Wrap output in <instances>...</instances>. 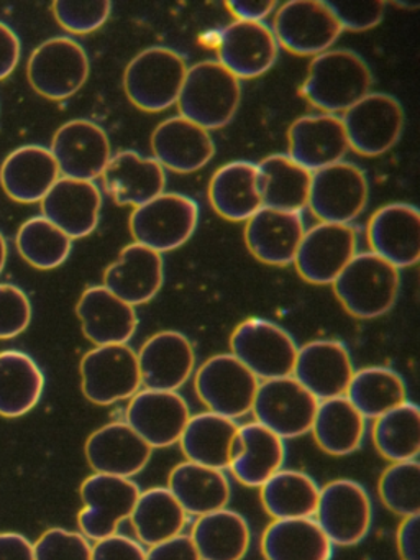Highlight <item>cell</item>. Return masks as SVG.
I'll use <instances>...</instances> for the list:
<instances>
[{
	"instance_id": "7402d4cb",
	"label": "cell",
	"mask_w": 420,
	"mask_h": 560,
	"mask_svg": "<svg viewBox=\"0 0 420 560\" xmlns=\"http://www.w3.org/2000/svg\"><path fill=\"white\" fill-rule=\"evenodd\" d=\"M137 359L141 385L161 392H177L196 366L192 343L177 330H161L151 336L141 346Z\"/></svg>"
},
{
	"instance_id": "8992f818",
	"label": "cell",
	"mask_w": 420,
	"mask_h": 560,
	"mask_svg": "<svg viewBox=\"0 0 420 560\" xmlns=\"http://www.w3.org/2000/svg\"><path fill=\"white\" fill-rule=\"evenodd\" d=\"M232 355L242 362L258 380L292 376L298 346L288 330L271 320H243L230 337Z\"/></svg>"
},
{
	"instance_id": "f5cc1de1",
	"label": "cell",
	"mask_w": 420,
	"mask_h": 560,
	"mask_svg": "<svg viewBox=\"0 0 420 560\" xmlns=\"http://www.w3.org/2000/svg\"><path fill=\"white\" fill-rule=\"evenodd\" d=\"M147 560H200L192 539L186 534L171 537L147 550Z\"/></svg>"
},
{
	"instance_id": "4316f807",
	"label": "cell",
	"mask_w": 420,
	"mask_h": 560,
	"mask_svg": "<svg viewBox=\"0 0 420 560\" xmlns=\"http://www.w3.org/2000/svg\"><path fill=\"white\" fill-rule=\"evenodd\" d=\"M304 232L299 212L261 208L246 221V247L256 260L285 267L294 264Z\"/></svg>"
},
{
	"instance_id": "cb8c5ba5",
	"label": "cell",
	"mask_w": 420,
	"mask_h": 560,
	"mask_svg": "<svg viewBox=\"0 0 420 560\" xmlns=\"http://www.w3.org/2000/svg\"><path fill=\"white\" fill-rule=\"evenodd\" d=\"M102 192L92 182L59 178L42 199L43 218L69 238L88 237L101 218Z\"/></svg>"
},
{
	"instance_id": "5b68a950",
	"label": "cell",
	"mask_w": 420,
	"mask_h": 560,
	"mask_svg": "<svg viewBox=\"0 0 420 560\" xmlns=\"http://www.w3.org/2000/svg\"><path fill=\"white\" fill-rule=\"evenodd\" d=\"M197 222L199 208L194 199L179 192H163L135 208L130 215V234L135 244L164 254L186 244Z\"/></svg>"
},
{
	"instance_id": "ee69618b",
	"label": "cell",
	"mask_w": 420,
	"mask_h": 560,
	"mask_svg": "<svg viewBox=\"0 0 420 560\" xmlns=\"http://www.w3.org/2000/svg\"><path fill=\"white\" fill-rule=\"evenodd\" d=\"M373 442L390 464L417 460L420 452V409L407 399L402 405L374 419Z\"/></svg>"
},
{
	"instance_id": "44dd1931",
	"label": "cell",
	"mask_w": 420,
	"mask_h": 560,
	"mask_svg": "<svg viewBox=\"0 0 420 560\" xmlns=\"http://www.w3.org/2000/svg\"><path fill=\"white\" fill-rule=\"evenodd\" d=\"M353 363L350 352L338 340H314L298 349L292 376L317 401L345 396Z\"/></svg>"
},
{
	"instance_id": "f35d334b",
	"label": "cell",
	"mask_w": 420,
	"mask_h": 560,
	"mask_svg": "<svg viewBox=\"0 0 420 560\" xmlns=\"http://www.w3.org/2000/svg\"><path fill=\"white\" fill-rule=\"evenodd\" d=\"M45 389L38 363L20 350L0 352V416L20 418L32 411Z\"/></svg>"
},
{
	"instance_id": "3957f363",
	"label": "cell",
	"mask_w": 420,
	"mask_h": 560,
	"mask_svg": "<svg viewBox=\"0 0 420 560\" xmlns=\"http://www.w3.org/2000/svg\"><path fill=\"white\" fill-rule=\"evenodd\" d=\"M240 81L219 61H200L187 70L177 97L180 117L207 132L225 127L238 109Z\"/></svg>"
},
{
	"instance_id": "6da1fadb",
	"label": "cell",
	"mask_w": 420,
	"mask_h": 560,
	"mask_svg": "<svg viewBox=\"0 0 420 560\" xmlns=\"http://www.w3.org/2000/svg\"><path fill=\"white\" fill-rule=\"evenodd\" d=\"M373 74L360 55L351 50H327L308 65L301 96L325 114L347 113L370 94Z\"/></svg>"
},
{
	"instance_id": "ab89813d",
	"label": "cell",
	"mask_w": 420,
	"mask_h": 560,
	"mask_svg": "<svg viewBox=\"0 0 420 560\" xmlns=\"http://www.w3.org/2000/svg\"><path fill=\"white\" fill-rule=\"evenodd\" d=\"M262 208L299 212L307 208L311 176L288 155H271L256 165Z\"/></svg>"
},
{
	"instance_id": "836d02e7",
	"label": "cell",
	"mask_w": 420,
	"mask_h": 560,
	"mask_svg": "<svg viewBox=\"0 0 420 560\" xmlns=\"http://www.w3.org/2000/svg\"><path fill=\"white\" fill-rule=\"evenodd\" d=\"M209 199L217 214L226 221H248L262 208L256 165L232 162L217 170L210 179Z\"/></svg>"
},
{
	"instance_id": "8fae6325",
	"label": "cell",
	"mask_w": 420,
	"mask_h": 560,
	"mask_svg": "<svg viewBox=\"0 0 420 560\" xmlns=\"http://www.w3.org/2000/svg\"><path fill=\"white\" fill-rule=\"evenodd\" d=\"M140 488L131 478L94 474L79 488L82 510L78 526L85 539L97 540L117 534L118 526L131 516Z\"/></svg>"
},
{
	"instance_id": "f907efd6",
	"label": "cell",
	"mask_w": 420,
	"mask_h": 560,
	"mask_svg": "<svg viewBox=\"0 0 420 560\" xmlns=\"http://www.w3.org/2000/svg\"><path fill=\"white\" fill-rule=\"evenodd\" d=\"M325 5L337 19L341 31H370L383 21L384 2L380 0H328Z\"/></svg>"
},
{
	"instance_id": "e575fe53",
	"label": "cell",
	"mask_w": 420,
	"mask_h": 560,
	"mask_svg": "<svg viewBox=\"0 0 420 560\" xmlns=\"http://www.w3.org/2000/svg\"><path fill=\"white\" fill-rule=\"evenodd\" d=\"M238 425L233 419L215 412L190 416L179 439L180 451L187 462L223 470L232 458L233 439Z\"/></svg>"
},
{
	"instance_id": "11a10c76",
	"label": "cell",
	"mask_w": 420,
	"mask_h": 560,
	"mask_svg": "<svg viewBox=\"0 0 420 560\" xmlns=\"http://www.w3.org/2000/svg\"><path fill=\"white\" fill-rule=\"evenodd\" d=\"M20 40L9 25L0 22V81L9 78L20 61Z\"/></svg>"
},
{
	"instance_id": "681fc988",
	"label": "cell",
	"mask_w": 420,
	"mask_h": 560,
	"mask_svg": "<svg viewBox=\"0 0 420 560\" xmlns=\"http://www.w3.org/2000/svg\"><path fill=\"white\" fill-rule=\"evenodd\" d=\"M32 323V303L15 284L0 283V340L25 332Z\"/></svg>"
},
{
	"instance_id": "7dc6e473",
	"label": "cell",
	"mask_w": 420,
	"mask_h": 560,
	"mask_svg": "<svg viewBox=\"0 0 420 560\" xmlns=\"http://www.w3.org/2000/svg\"><path fill=\"white\" fill-rule=\"evenodd\" d=\"M112 12L108 0H56L52 14L69 34L85 35L98 31Z\"/></svg>"
},
{
	"instance_id": "7bdbcfd3",
	"label": "cell",
	"mask_w": 420,
	"mask_h": 560,
	"mask_svg": "<svg viewBox=\"0 0 420 560\" xmlns=\"http://www.w3.org/2000/svg\"><path fill=\"white\" fill-rule=\"evenodd\" d=\"M345 398L364 419H377L407 401L402 376L386 366H368L351 376Z\"/></svg>"
},
{
	"instance_id": "74e56055",
	"label": "cell",
	"mask_w": 420,
	"mask_h": 560,
	"mask_svg": "<svg viewBox=\"0 0 420 560\" xmlns=\"http://www.w3.org/2000/svg\"><path fill=\"white\" fill-rule=\"evenodd\" d=\"M311 432L320 451L341 457L361 447L366 432V419L345 396L324 399L318 401Z\"/></svg>"
},
{
	"instance_id": "2e32d148",
	"label": "cell",
	"mask_w": 420,
	"mask_h": 560,
	"mask_svg": "<svg viewBox=\"0 0 420 560\" xmlns=\"http://www.w3.org/2000/svg\"><path fill=\"white\" fill-rule=\"evenodd\" d=\"M52 159L62 178L92 182L101 178L112 159L107 133L91 120L66 122L51 140Z\"/></svg>"
},
{
	"instance_id": "e0dca14e",
	"label": "cell",
	"mask_w": 420,
	"mask_h": 560,
	"mask_svg": "<svg viewBox=\"0 0 420 560\" xmlns=\"http://www.w3.org/2000/svg\"><path fill=\"white\" fill-rule=\"evenodd\" d=\"M358 237L350 224H320L304 232L294 265L302 280L331 284L357 255Z\"/></svg>"
},
{
	"instance_id": "d4e9b609",
	"label": "cell",
	"mask_w": 420,
	"mask_h": 560,
	"mask_svg": "<svg viewBox=\"0 0 420 560\" xmlns=\"http://www.w3.org/2000/svg\"><path fill=\"white\" fill-rule=\"evenodd\" d=\"M288 139L289 159L308 173L341 162L350 149L341 119L330 114L301 117L289 127Z\"/></svg>"
},
{
	"instance_id": "f6af8a7d",
	"label": "cell",
	"mask_w": 420,
	"mask_h": 560,
	"mask_svg": "<svg viewBox=\"0 0 420 560\" xmlns=\"http://www.w3.org/2000/svg\"><path fill=\"white\" fill-rule=\"evenodd\" d=\"M15 242L23 260L38 270L61 267L72 248L71 238L43 215L23 222Z\"/></svg>"
},
{
	"instance_id": "60d3db41",
	"label": "cell",
	"mask_w": 420,
	"mask_h": 560,
	"mask_svg": "<svg viewBox=\"0 0 420 560\" xmlns=\"http://www.w3.org/2000/svg\"><path fill=\"white\" fill-rule=\"evenodd\" d=\"M128 520L138 542L151 547L183 534L187 514L167 488L154 487L140 491Z\"/></svg>"
},
{
	"instance_id": "9a60e30c",
	"label": "cell",
	"mask_w": 420,
	"mask_h": 560,
	"mask_svg": "<svg viewBox=\"0 0 420 560\" xmlns=\"http://www.w3.org/2000/svg\"><path fill=\"white\" fill-rule=\"evenodd\" d=\"M271 32L291 54L317 57L338 40L341 27L322 0H291L276 12Z\"/></svg>"
},
{
	"instance_id": "d6986e66",
	"label": "cell",
	"mask_w": 420,
	"mask_h": 560,
	"mask_svg": "<svg viewBox=\"0 0 420 560\" xmlns=\"http://www.w3.org/2000/svg\"><path fill=\"white\" fill-rule=\"evenodd\" d=\"M279 45L262 22L235 21L223 28L217 42L219 63L236 80H253L271 70Z\"/></svg>"
},
{
	"instance_id": "1f68e13d",
	"label": "cell",
	"mask_w": 420,
	"mask_h": 560,
	"mask_svg": "<svg viewBox=\"0 0 420 560\" xmlns=\"http://www.w3.org/2000/svg\"><path fill=\"white\" fill-rule=\"evenodd\" d=\"M59 179V170L45 147L25 145L13 150L0 168V185L13 201L22 205L42 202Z\"/></svg>"
},
{
	"instance_id": "f1b7e54d",
	"label": "cell",
	"mask_w": 420,
	"mask_h": 560,
	"mask_svg": "<svg viewBox=\"0 0 420 560\" xmlns=\"http://www.w3.org/2000/svg\"><path fill=\"white\" fill-rule=\"evenodd\" d=\"M82 334L95 347L127 343L138 326L135 307L115 296L105 287H91L75 304Z\"/></svg>"
},
{
	"instance_id": "ac0fdd59",
	"label": "cell",
	"mask_w": 420,
	"mask_h": 560,
	"mask_svg": "<svg viewBox=\"0 0 420 560\" xmlns=\"http://www.w3.org/2000/svg\"><path fill=\"white\" fill-rule=\"evenodd\" d=\"M190 411L186 399L177 392L141 389L130 398L125 422L150 445L166 448L179 442Z\"/></svg>"
},
{
	"instance_id": "ba28073f",
	"label": "cell",
	"mask_w": 420,
	"mask_h": 560,
	"mask_svg": "<svg viewBox=\"0 0 420 560\" xmlns=\"http://www.w3.org/2000/svg\"><path fill=\"white\" fill-rule=\"evenodd\" d=\"M79 373L82 395L94 405H115L140 392L137 352L127 343L89 350L82 357Z\"/></svg>"
},
{
	"instance_id": "d6a6232c",
	"label": "cell",
	"mask_w": 420,
	"mask_h": 560,
	"mask_svg": "<svg viewBox=\"0 0 420 560\" xmlns=\"http://www.w3.org/2000/svg\"><path fill=\"white\" fill-rule=\"evenodd\" d=\"M166 488L186 514L197 517L223 510L232 497V488L223 470L187 460L171 470Z\"/></svg>"
},
{
	"instance_id": "7c38bea8",
	"label": "cell",
	"mask_w": 420,
	"mask_h": 560,
	"mask_svg": "<svg viewBox=\"0 0 420 560\" xmlns=\"http://www.w3.org/2000/svg\"><path fill=\"white\" fill-rule=\"evenodd\" d=\"M317 406V399L294 376H284L259 383L252 412L255 422L284 441L311 432Z\"/></svg>"
},
{
	"instance_id": "277c9868",
	"label": "cell",
	"mask_w": 420,
	"mask_h": 560,
	"mask_svg": "<svg viewBox=\"0 0 420 560\" xmlns=\"http://www.w3.org/2000/svg\"><path fill=\"white\" fill-rule=\"evenodd\" d=\"M187 67L166 47H151L128 63L124 88L128 100L144 113H161L177 103Z\"/></svg>"
},
{
	"instance_id": "7a4b0ae2",
	"label": "cell",
	"mask_w": 420,
	"mask_h": 560,
	"mask_svg": "<svg viewBox=\"0 0 420 560\" xmlns=\"http://www.w3.org/2000/svg\"><path fill=\"white\" fill-rule=\"evenodd\" d=\"M348 314L374 319L393 310L400 288L399 270L373 252L357 254L331 283Z\"/></svg>"
},
{
	"instance_id": "9c48e42d",
	"label": "cell",
	"mask_w": 420,
	"mask_h": 560,
	"mask_svg": "<svg viewBox=\"0 0 420 560\" xmlns=\"http://www.w3.org/2000/svg\"><path fill=\"white\" fill-rule=\"evenodd\" d=\"M258 378L232 353L210 357L194 378L197 398L210 412L235 419L252 412Z\"/></svg>"
},
{
	"instance_id": "f546056e",
	"label": "cell",
	"mask_w": 420,
	"mask_h": 560,
	"mask_svg": "<svg viewBox=\"0 0 420 560\" xmlns=\"http://www.w3.org/2000/svg\"><path fill=\"white\" fill-rule=\"evenodd\" d=\"M101 178L105 192L118 206L135 208L163 195L166 186L163 166L156 160L143 159L131 150L112 156Z\"/></svg>"
},
{
	"instance_id": "c3c4849f",
	"label": "cell",
	"mask_w": 420,
	"mask_h": 560,
	"mask_svg": "<svg viewBox=\"0 0 420 560\" xmlns=\"http://www.w3.org/2000/svg\"><path fill=\"white\" fill-rule=\"evenodd\" d=\"M35 560H92V546L81 533L51 527L33 546Z\"/></svg>"
},
{
	"instance_id": "d590c367",
	"label": "cell",
	"mask_w": 420,
	"mask_h": 560,
	"mask_svg": "<svg viewBox=\"0 0 420 560\" xmlns=\"http://www.w3.org/2000/svg\"><path fill=\"white\" fill-rule=\"evenodd\" d=\"M331 547L314 517L275 520L261 537L265 560H330Z\"/></svg>"
},
{
	"instance_id": "484cf974",
	"label": "cell",
	"mask_w": 420,
	"mask_h": 560,
	"mask_svg": "<svg viewBox=\"0 0 420 560\" xmlns=\"http://www.w3.org/2000/svg\"><path fill=\"white\" fill-rule=\"evenodd\" d=\"M164 281L163 257L140 244H130L105 270L104 284L130 306L148 303L160 293Z\"/></svg>"
},
{
	"instance_id": "8d00e7d4",
	"label": "cell",
	"mask_w": 420,
	"mask_h": 560,
	"mask_svg": "<svg viewBox=\"0 0 420 560\" xmlns=\"http://www.w3.org/2000/svg\"><path fill=\"white\" fill-rule=\"evenodd\" d=\"M190 539L200 560H242L248 552L252 533L242 514L223 508L197 517Z\"/></svg>"
},
{
	"instance_id": "680465c9",
	"label": "cell",
	"mask_w": 420,
	"mask_h": 560,
	"mask_svg": "<svg viewBox=\"0 0 420 560\" xmlns=\"http://www.w3.org/2000/svg\"><path fill=\"white\" fill-rule=\"evenodd\" d=\"M7 255H9V248H7L5 237H3L2 232H0V273H2L3 268H5Z\"/></svg>"
},
{
	"instance_id": "30bf717a",
	"label": "cell",
	"mask_w": 420,
	"mask_h": 560,
	"mask_svg": "<svg viewBox=\"0 0 420 560\" xmlns=\"http://www.w3.org/2000/svg\"><path fill=\"white\" fill-rule=\"evenodd\" d=\"M89 58L84 48L69 37L43 42L26 65L30 86L49 101L74 96L89 78Z\"/></svg>"
},
{
	"instance_id": "83f0119b",
	"label": "cell",
	"mask_w": 420,
	"mask_h": 560,
	"mask_svg": "<svg viewBox=\"0 0 420 560\" xmlns=\"http://www.w3.org/2000/svg\"><path fill=\"white\" fill-rule=\"evenodd\" d=\"M151 150L163 168L176 173L197 172L215 155L210 133L180 116L171 117L154 129Z\"/></svg>"
},
{
	"instance_id": "db71d44e",
	"label": "cell",
	"mask_w": 420,
	"mask_h": 560,
	"mask_svg": "<svg viewBox=\"0 0 420 560\" xmlns=\"http://www.w3.org/2000/svg\"><path fill=\"white\" fill-rule=\"evenodd\" d=\"M396 546L400 560H420L419 514L404 517L397 527Z\"/></svg>"
},
{
	"instance_id": "9f6ffc18",
	"label": "cell",
	"mask_w": 420,
	"mask_h": 560,
	"mask_svg": "<svg viewBox=\"0 0 420 560\" xmlns=\"http://www.w3.org/2000/svg\"><path fill=\"white\" fill-rule=\"evenodd\" d=\"M272 0H229L230 14L240 22H262L275 9Z\"/></svg>"
},
{
	"instance_id": "4fadbf2b",
	"label": "cell",
	"mask_w": 420,
	"mask_h": 560,
	"mask_svg": "<svg viewBox=\"0 0 420 560\" xmlns=\"http://www.w3.org/2000/svg\"><path fill=\"white\" fill-rule=\"evenodd\" d=\"M368 196L370 185L363 170L338 162L312 173L307 206L322 222L350 224L366 208Z\"/></svg>"
},
{
	"instance_id": "4dcf8cb0",
	"label": "cell",
	"mask_w": 420,
	"mask_h": 560,
	"mask_svg": "<svg viewBox=\"0 0 420 560\" xmlns=\"http://www.w3.org/2000/svg\"><path fill=\"white\" fill-rule=\"evenodd\" d=\"M284 458L282 439L253 421L238 425L229 468L240 483L259 488L276 471L281 470Z\"/></svg>"
},
{
	"instance_id": "816d5d0a",
	"label": "cell",
	"mask_w": 420,
	"mask_h": 560,
	"mask_svg": "<svg viewBox=\"0 0 420 560\" xmlns=\"http://www.w3.org/2000/svg\"><path fill=\"white\" fill-rule=\"evenodd\" d=\"M92 560H147V550L131 537L112 534L92 546Z\"/></svg>"
},
{
	"instance_id": "6f0895ef",
	"label": "cell",
	"mask_w": 420,
	"mask_h": 560,
	"mask_svg": "<svg viewBox=\"0 0 420 560\" xmlns=\"http://www.w3.org/2000/svg\"><path fill=\"white\" fill-rule=\"evenodd\" d=\"M0 560H35L33 544L19 533H0Z\"/></svg>"
},
{
	"instance_id": "ffe728a7",
	"label": "cell",
	"mask_w": 420,
	"mask_h": 560,
	"mask_svg": "<svg viewBox=\"0 0 420 560\" xmlns=\"http://www.w3.org/2000/svg\"><path fill=\"white\" fill-rule=\"evenodd\" d=\"M371 252L387 264L409 268L420 258V214L416 206L394 202L383 206L368 222Z\"/></svg>"
},
{
	"instance_id": "bcb514c9",
	"label": "cell",
	"mask_w": 420,
	"mask_h": 560,
	"mask_svg": "<svg viewBox=\"0 0 420 560\" xmlns=\"http://www.w3.org/2000/svg\"><path fill=\"white\" fill-rule=\"evenodd\" d=\"M381 501L397 516H412L420 511L419 460L394 462L377 483Z\"/></svg>"
},
{
	"instance_id": "5bb4252c",
	"label": "cell",
	"mask_w": 420,
	"mask_h": 560,
	"mask_svg": "<svg viewBox=\"0 0 420 560\" xmlns=\"http://www.w3.org/2000/svg\"><path fill=\"white\" fill-rule=\"evenodd\" d=\"M341 124L351 150L361 156H380L399 142L404 110L389 94H368L343 113Z\"/></svg>"
},
{
	"instance_id": "b9f144b4",
	"label": "cell",
	"mask_w": 420,
	"mask_h": 560,
	"mask_svg": "<svg viewBox=\"0 0 420 560\" xmlns=\"http://www.w3.org/2000/svg\"><path fill=\"white\" fill-rule=\"evenodd\" d=\"M259 488L262 508L272 520L312 517L317 510L320 488L304 471L281 468Z\"/></svg>"
},
{
	"instance_id": "52a82bcc",
	"label": "cell",
	"mask_w": 420,
	"mask_h": 560,
	"mask_svg": "<svg viewBox=\"0 0 420 560\" xmlns=\"http://www.w3.org/2000/svg\"><path fill=\"white\" fill-rule=\"evenodd\" d=\"M314 516L331 546H357L370 533L373 504L363 485L338 478L320 488Z\"/></svg>"
},
{
	"instance_id": "603a6c76",
	"label": "cell",
	"mask_w": 420,
	"mask_h": 560,
	"mask_svg": "<svg viewBox=\"0 0 420 560\" xmlns=\"http://www.w3.org/2000/svg\"><path fill=\"white\" fill-rule=\"evenodd\" d=\"M84 452L94 474L133 478L144 470L153 448L127 422L114 421L89 435Z\"/></svg>"
}]
</instances>
